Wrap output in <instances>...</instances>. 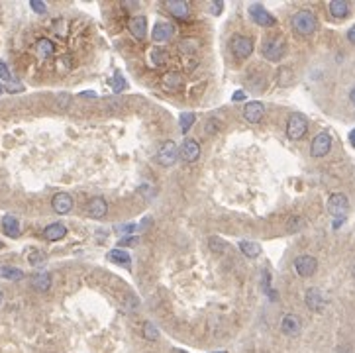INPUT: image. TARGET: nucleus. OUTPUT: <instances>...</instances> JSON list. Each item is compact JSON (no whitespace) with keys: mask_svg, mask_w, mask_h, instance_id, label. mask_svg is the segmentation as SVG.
I'll use <instances>...</instances> for the list:
<instances>
[{"mask_svg":"<svg viewBox=\"0 0 355 353\" xmlns=\"http://www.w3.org/2000/svg\"><path fill=\"white\" fill-rule=\"evenodd\" d=\"M318 28V20L310 10H299L293 16V30L301 36H310Z\"/></svg>","mask_w":355,"mask_h":353,"instance_id":"1","label":"nucleus"},{"mask_svg":"<svg viewBox=\"0 0 355 353\" xmlns=\"http://www.w3.org/2000/svg\"><path fill=\"white\" fill-rule=\"evenodd\" d=\"M306 130H308V120L304 114H301V112L291 114V118L287 122V136L291 140H301L306 134Z\"/></svg>","mask_w":355,"mask_h":353,"instance_id":"2","label":"nucleus"},{"mask_svg":"<svg viewBox=\"0 0 355 353\" xmlns=\"http://www.w3.org/2000/svg\"><path fill=\"white\" fill-rule=\"evenodd\" d=\"M230 50L238 59H248L254 53V40L248 36H234L230 42Z\"/></svg>","mask_w":355,"mask_h":353,"instance_id":"3","label":"nucleus"},{"mask_svg":"<svg viewBox=\"0 0 355 353\" xmlns=\"http://www.w3.org/2000/svg\"><path fill=\"white\" fill-rule=\"evenodd\" d=\"M250 16H252V20H254L257 26H263V28H269V26H275V18H273V14L265 8V6H261V4H252L250 6Z\"/></svg>","mask_w":355,"mask_h":353,"instance_id":"4","label":"nucleus"},{"mask_svg":"<svg viewBox=\"0 0 355 353\" xmlns=\"http://www.w3.org/2000/svg\"><path fill=\"white\" fill-rule=\"evenodd\" d=\"M330 150H332V138L326 132H320L310 144V155L312 157H324V155L330 153Z\"/></svg>","mask_w":355,"mask_h":353,"instance_id":"5","label":"nucleus"},{"mask_svg":"<svg viewBox=\"0 0 355 353\" xmlns=\"http://www.w3.org/2000/svg\"><path fill=\"white\" fill-rule=\"evenodd\" d=\"M177 157H179V151H177V144H175V142L167 140V142H163V144L159 146V150H157V161H159L161 165L169 167V165H173V163L177 161Z\"/></svg>","mask_w":355,"mask_h":353,"instance_id":"6","label":"nucleus"},{"mask_svg":"<svg viewBox=\"0 0 355 353\" xmlns=\"http://www.w3.org/2000/svg\"><path fill=\"white\" fill-rule=\"evenodd\" d=\"M348 208H350V202L346 195H332L328 199V212L334 216V218H346L348 214Z\"/></svg>","mask_w":355,"mask_h":353,"instance_id":"7","label":"nucleus"},{"mask_svg":"<svg viewBox=\"0 0 355 353\" xmlns=\"http://www.w3.org/2000/svg\"><path fill=\"white\" fill-rule=\"evenodd\" d=\"M285 51H287V46H285V42L283 40H267L265 44H263V55H265V59H269V61H281L283 59V55H285Z\"/></svg>","mask_w":355,"mask_h":353,"instance_id":"8","label":"nucleus"},{"mask_svg":"<svg viewBox=\"0 0 355 353\" xmlns=\"http://www.w3.org/2000/svg\"><path fill=\"white\" fill-rule=\"evenodd\" d=\"M318 269V261L312 255H299L295 259V271L301 277H312Z\"/></svg>","mask_w":355,"mask_h":353,"instance_id":"9","label":"nucleus"},{"mask_svg":"<svg viewBox=\"0 0 355 353\" xmlns=\"http://www.w3.org/2000/svg\"><path fill=\"white\" fill-rule=\"evenodd\" d=\"M301 328H303V324H301L299 316H295V314H285L283 316V320H281V332L285 336H299Z\"/></svg>","mask_w":355,"mask_h":353,"instance_id":"10","label":"nucleus"},{"mask_svg":"<svg viewBox=\"0 0 355 353\" xmlns=\"http://www.w3.org/2000/svg\"><path fill=\"white\" fill-rule=\"evenodd\" d=\"M106 212H108V202L104 201L102 197H93L91 201L87 202V214L91 218L101 220V218L106 216Z\"/></svg>","mask_w":355,"mask_h":353,"instance_id":"11","label":"nucleus"},{"mask_svg":"<svg viewBox=\"0 0 355 353\" xmlns=\"http://www.w3.org/2000/svg\"><path fill=\"white\" fill-rule=\"evenodd\" d=\"M304 301H306V306H308L312 312H320V310L326 306V297H324V293H322L320 289H308Z\"/></svg>","mask_w":355,"mask_h":353,"instance_id":"12","label":"nucleus"},{"mask_svg":"<svg viewBox=\"0 0 355 353\" xmlns=\"http://www.w3.org/2000/svg\"><path fill=\"white\" fill-rule=\"evenodd\" d=\"M263 116H265V106H263L261 102L254 101V102H248V104H246V108H244V118H246L250 124L261 122Z\"/></svg>","mask_w":355,"mask_h":353,"instance_id":"13","label":"nucleus"},{"mask_svg":"<svg viewBox=\"0 0 355 353\" xmlns=\"http://www.w3.org/2000/svg\"><path fill=\"white\" fill-rule=\"evenodd\" d=\"M73 197L71 195H67V193H57L55 197H53V201H51V206H53V210L57 212V214H69L71 210H73Z\"/></svg>","mask_w":355,"mask_h":353,"instance_id":"14","label":"nucleus"},{"mask_svg":"<svg viewBox=\"0 0 355 353\" xmlns=\"http://www.w3.org/2000/svg\"><path fill=\"white\" fill-rule=\"evenodd\" d=\"M181 157L187 163H195L201 157V146L197 140H185L183 148H181Z\"/></svg>","mask_w":355,"mask_h":353,"instance_id":"15","label":"nucleus"},{"mask_svg":"<svg viewBox=\"0 0 355 353\" xmlns=\"http://www.w3.org/2000/svg\"><path fill=\"white\" fill-rule=\"evenodd\" d=\"M165 6H167V10H169L175 18L187 20V18L191 16V8H189V4H187V2H183V0H169Z\"/></svg>","mask_w":355,"mask_h":353,"instance_id":"16","label":"nucleus"},{"mask_svg":"<svg viewBox=\"0 0 355 353\" xmlns=\"http://www.w3.org/2000/svg\"><path fill=\"white\" fill-rule=\"evenodd\" d=\"M173 34H175V30H173V26H171L169 22H157V24L153 26L152 38L155 42H167Z\"/></svg>","mask_w":355,"mask_h":353,"instance_id":"17","label":"nucleus"},{"mask_svg":"<svg viewBox=\"0 0 355 353\" xmlns=\"http://www.w3.org/2000/svg\"><path fill=\"white\" fill-rule=\"evenodd\" d=\"M130 30H132L134 38L144 40V38L148 36V18H146V16H136V18H132Z\"/></svg>","mask_w":355,"mask_h":353,"instance_id":"18","label":"nucleus"},{"mask_svg":"<svg viewBox=\"0 0 355 353\" xmlns=\"http://www.w3.org/2000/svg\"><path fill=\"white\" fill-rule=\"evenodd\" d=\"M2 230H4V234L8 236V238H18L20 236V222H18V218L16 216H4L2 218Z\"/></svg>","mask_w":355,"mask_h":353,"instance_id":"19","label":"nucleus"},{"mask_svg":"<svg viewBox=\"0 0 355 353\" xmlns=\"http://www.w3.org/2000/svg\"><path fill=\"white\" fill-rule=\"evenodd\" d=\"M67 236V228L63 226V224H59V222H55V224H50L46 230H44V238L46 240H50V242H57V240H63Z\"/></svg>","mask_w":355,"mask_h":353,"instance_id":"20","label":"nucleus"},{"mask_svg":"<svg viewBox=\"0 0 355 353\" xmlns=\"http://www.w3.org/2000/svg\"><path fill=\"white\" fill-rule=\"evenodd\" d=\"M330 14L334 16V18H346L348 14H350V4L346 2V0H332L330 2Z\"/></svg>","mask_w":355,"mask_h":353,"instance_id":"21","label":"nucleus"},{"mask_svg":"<svg viewBox=\"0 0 355 353\" xmlns=\"http://www.w3.org/2000/svg\"><path fill=\"white\" fill-rule=\"evenodd\" d=\"M32 285H34V289H36V291H40V293L50 291V287H51L50 273H38V275L32 279Z\"/></svg>","mask_w":355,"mask_h":353,"instance_id":"22","label":"nucleus"},{"mask_svg":"<svg viewBox=\"0 0 355 353\" xmlns=\"http://www.w3.org/2000/svg\"><path fill=\"white\" fill-rule=\"evenodd\" d=\"M240 252L244 253L246 257L254 259V257H259V253H261V246H259L257 242H250V240H244V242H240Z\"/></svg>","mask_w":355,"mask_h":353,"instance_id":"23","label":"nucleus"},{"mask_svg":"<svg viewBox=\"0 0 355 353\" xmlns=\"http://www.w3.org/2000/svg\"><path fill=\"white\" fill-rule=\"evenodd\" d=\"M53 50H55V46H53V42L48 40V38H42V40H38V44H36L38 57H42V59H48L50 55H53Z\"/></svg>","mask_w":355,"mask_h":353,"instance_id":"24","label":"nucleus"},{"mask_svg":"<svg viewBox=\"0 0 355 353\" xmlns=\"http://www.w3.org/2000/svg\"><path fill=\"white\" fill-rule=\"evenodd\" d=\"M0 279H8V281H20L24 279V273L22 269H16V267H0Z\"/></svg>","mask_w":355,"mask_h":353,"instance_id":"25","label":"nucleus"},{"mask_svg":"<svg viewBox=\"0 0 355 353\" xmlns=\"http://www.w3.org/2000/svg\"><path fill=\"white\" fill-rule=\"evenodd\" d=\"M195 122H197V116H195V112H183L181 116H179V124H181V132L183 134H187L193 126H195Z\"/></svg>","mask_w":355,"mask_h":353,"instance_id":"26","label":"nucleus"},{"mask_svg":"<svg viewBox=\"0 0 355 353\" xmlns=\"http://www.w3.org/2000/svg\"><path fill=\"white\" fill-rule=\"evenodd\" d=\"M108 259H110L112 263H118V265H130V263H132L130 253L122 252V250H112V252L108 253Z\"/></svg>","mask_w":355,"mask_h":353,"instance_id":"27","label":"nucleus"},{"mask_svg":"<svg viewBox=\"0 0 355 353\" xmlns=\"http://www.w3.org/2000/svg\"><path fill=\"white\" fill-rule=\"evenodd\" d=\"M208 246H210V252L212 253H224L226 250H228V244L222 242V240L216 238V236H212V238L208 240Z\"/></svg>","mask_w":355,"mask_h":353,"instance_id":"28","label":"nucleus"},{"mask_svg":"<svg viewBox=\"0 0 355 353\" xmlns=\"http://www.w3.org/2000/svg\"><path fill=\"white\" fill-rule=\"evenodd\" d=\"M163 83H165L169 89H177V87H181V75H179V73H167V75L163 77Z\"/></svg>","mask_w":355,"mask_h":353,"instance_id":"29","label":"nucleus"},{"mask_svg":"<svg viewBox=\"0 0 355 353\" xmlns=\"http://www.w3.org/2000/svg\"><path fill=\"white\" fill-rule=\"evenodd\" d=\"M144 336H146L150 342H157V340H159V332H157V328H155L153 324H150V322L144 324Z\"/></svg>","mask_w":355,"mask_h":353,"instance_id":"30","label":"nucleus"},{"mask_svg":"<svg viewBox=\"0 0 355 353\" xmlns=\"http://www.w3.org/2000/svg\"><path fill=\"white\" fill-rule=\"evenodd\" d=\"M126 87H128V85H126V81H124V77H122V75H116V77L112 79V89H114V93H116V95H120Z\"/></svg>","mask_w":355,"mask_h":353,"instance_id":"31","label":"nucleus"},{"mask_svg":"<svg viewBox=\"0 0 355 353\" xmlns=\"http://www.w3.org/2000/svg\"><path fill=\"white\" fill-rule=\"evenodd\" d=\"M69 104H71V95H67V93L57 95V106H59V110H67Z\"/></svg>","mask_w":355,"mask_h":353,"instance_id":"32","label":"nucleus"},{"mask_svg":"<svg viewBox=\"0 0 355 353\" xmlns=\"http://www.w3.org/2000/svg\"><path fill=\"white\" fill-rule=\"evenodd\" d=\"M30 6H32V10L36 12V14H48V6L42 2V0H30Z\"/></svg>","mask_w":355,"mask_h":353,"instance_id":"33","label":"nucleus"},{"mask_svg":"<svg viewBox=\"0 0 355 353\" xmlns=\"http://www.w3.org/2000/svg\"><path fill=\"white\" fill-rule=\"evenodd\" d=\"M0 79L4 81V83H12L14 79H12V75H10V69H8V65L4 63V61H0Z\"/></svg>","mask_w":355,"mask_h":353,"instance_id":"34","label":"nucleus"},{"mask_svg":"<svg viewBox=\"0 0 355 353\" xmlns=\"http://www.w3.org/2000/svg\"><path fill=\"white\" fill-rule=\"evenodd\" d=\"M165 59H167V57H165L163 50H157V48L152 50V61L155 63V65H163V63H165Z\"/></svg>","mask_w":355,"mask_h":353,"instance_id":"35","label":"nucleus"},{"mask_svg":"<svg viewBox=\"0 0 355 353\" xmlns=\"http://www.w3.org/2000/svg\"><path fill=\"white\" fill-rule=\"evenodd\" d=\"M301 228H304V218H293L291 222H289V232H299Z\"/></svg>","mask_w":355,"mask_h":353,"instance_id":"36","label":"nucleus"},{"mask_svg":"<svg viewBox=\"0 0 355 353\" xmlns=\"http://www.w3.org/2000/svg\"><path fill=\"white\" fill-rule=\"evenodd\" d=\"M220 126H222V122H218L216 118H212V120L206 122V132H208V134H216V132L220 130Z\"/></svg>","mask_w":355,"mask_h":353,"instance_id":"37","label":"nucleus"},{"mask_svg":"<svg viewBox=\"0 0 355 353\" xmlns=\"http://www.w3.org/2000/svg\"><path fill=\"white\" fill-rule=\"evenodd\" d=\"M222 6H224V4H222L220 0H214V2H210V12H212L214 16H218V14L222 12Z\"/></svg>","mask_w":355,"mask_h":353,"instance_id":"38","label":"nucleus"},{"mask_svg":"<svg viewBox=\"0 0 355 353\" xmlns=\"http://www.w3.org/2000/svg\"><path fill=\"white\" fill-rule=\"evenodd\" d=\"M138 244V238L136 236H126L120 240V246H136Z\"/></svg>","mask_w":355,"mask_h":353,"instance_id":"39","label":"nucleus"},{"mask_svg":"<svg viewBox=\"0 0 355 353\" xmlns=\"http://www.w3.org/2000/svg\"><path fill=\"white\" fill-rule=\"evenodd\" d=\"M287 77L291 79V71H289V69H281V73H279V81H281V85H287V83H289Z\"/></svg>","mask_w":355,"mask_h":353,"instance_id":"40","label":"nucleus"},{"mask_svg":"<svg viewBox=\"0 0 355 353\" xmlns=\"http://www.w3.org/2000/svg\"><path fill=\"white\" fill-rule=\"evenodd\" d=\"M136 228H138L136 224H124V226H118L116 230H118V232H134Z\"/></svg>","mask_w":355,"mask_h":353,"instance_id":"41","label":"nucleus"},{"mask_svg":"<svg viewBox=\"0 0 355 353\" xmlns=\"http://www.w3.org/2000/svg\"><path fill=\"white\" fill-rule=\"evenodd\" d=\"M244 99H246V93H244V91H236L234 97H232V101L234 102H240V101H244Z\"/></svg>","mask_w":355,"mask_h":353,"instance_id":"42","label":"nucleus"},{"mask_svg":"<svg viewBox=\"0 0 355 353\" xmlns=\"http://www.w3.org/2000/svg\"><path fill=\"white\" fill-rule=\"evenodd\" d=\"M81 97H83V99H95L97 93H95V91H85V93H81Z\"/></svg>","mask_w":355,"mask_h":353,"instance_id":"43","label":"nucleus"},{"mask_svg":"<svg viewBox=\"0 0 355 353\" xmlns=\"http://www.w3.org/2000/svg\"><path fill=\"white\" fill-rule=\"evenodd\" d=\"M348 40H350L352 44H355V26L350 28V32H348Z\"/></svg>","mask_w":355,"mask_h":353,"instance_id":"44","label":"nucleus"},{"mask_svg":"<svg viewBox=\"0 0 355 353\" xmlns=\"http://www.w3.org/2000/svg\"><path fill=\"white\" fill-rule=\"evenodd\" d=\"M30 261H32V263L36 265L38 261H44V255H32V257H30Z\"/></svg>","mask_w":355,"mask_h":353,"instance_id":"45","label":"nucleus"},{"mask_svg":"<svg viewBox=\"0 0 355 353\" xmlns=\"http://www.w3.org/2000/svg\"><path fill=\"white\" fill-rule=\"evenodd\" d=\"M344 222H346V218H336V222H334V228H340Z\"/></svg>","mask_w":355,"mask_h":353,"instance_id":"46","label":"nucleus"},{"mask_svg":"<svg viewBox=\"0 0 355 353\" xmlns=\"http://www.w3.org/2000/svg\"><path fill=\"white\" fill-rule=\"evenodd\" d=\"M350 142H352V146L355 148V130H352V132H350Z\"/></svg>","mask_w":355,"mask_h":353,"instance_id":"47","label":"nucleus"},{"mask_svg":"<svg viewBox=\"0 0 355 353\" xmlns=\"http://www.w3.org/2000/svg\"><path fill=\"white\" fill-rule=\"evenodd\" d=\"M350 99H352V102L355 104V87L352 89V93H350Z\"/></svg>","mask_w":355,"mask_h":353,"instance_id":"48","label":"nucleus"},{"mask_svg":"<svg viewBox=\"0 0 355 353\" xmlns=\"http://www.w3.org/2000/svg\"><path fill=\"white\" fill-rule=\"evenodd\" d=\"M212 353H226V352H212Z\"/></svg>","mask_w":355,"mask_h":353,"instance_id":"49","label":"nucleus"},{"mask_svg":"<svg viewBox=\"0 0 355 353\" xmlns=\"http://www.w3.org/2000/svg\"><path fill=\"white\" fill-rule=\"evenodd\" d=\"M0 303H2V293H0Z\"/></svg>","mask_w":355,"mask_h":353,"instance_id":"50","label":"nucleus"},{"mask_svg":"<svg viewBox=\"0 0 355 353\" xmlns=\"http://www.w3.org/2000/svg\"><path fill=\"white\" fill-rule=\"evenodd\" d=\"M0 248H2V244H0Z\"/></svg>","mask_w":355,"mask_h":353,"instance_id":"51","label":"nucleus"},{"mask_svg":"<svg viewBox=\"0 0 355 353\" xmlns=\"http://www.w3.org/2000/svg\"><path fill=\"white\" fill-rule=\"evenodd\" d=\"M0 91H2V89H0Z\"/></svg>","mask_w":355,"mask_h":353,"instance_id":"52","label":"nucleus"}]
</instances>
